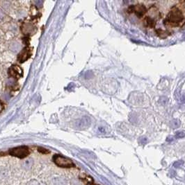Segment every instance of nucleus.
I'll return each instance as SVG.
<instances>
[{
	"label": "nucleus",
	"instance_id": "obj_10",
	"mask_svg": "<svg viewBox=\"0 0 185 185\" xmlns=\"http://www.w3.org/2000/svg\"><path fill=\"white\" fill-rule=\"evenodd\" d=\"M157 33H158V35H159V36L162 37V38H165V37H166L167 35H168V33H169L168 31H162V30H161V29H158V30L157 31Z\"/></svg>",
	"mask_w": 185,
	"mask_h": 185
},
{
	"label": "nucleus",
	"instance_id": "obj_9",
	"mask_svg": "<svg viewBox=\"0 0 185 185\" xmlns=\"http://www.w3.org/2000/svg\"><path fill=\"white\" fill-rule=\"evenodd\" d=\"M145 26L150 28H153L155 26V22L152 17L147 16L145 19Z\"/></svg>",
	"mask_w": 185,
	"mask_h": 185
},
{
	"label": "nucleus",
	"instance_id": "obj_13",
	"mask_svg": "<svg viewBox=\"0 0 185 185\" xmlns=\"http://www.w3.org/2000/svg\"><path fill=\"white\" fill-rule=\"evenodd\" d=\"M25 168L29 169L31 166V165H32V162H30V161H29V160H27V161H26V162H25Z\"/></svg>",
	"mask_w": 185,
	"mask_h": 185
},
{
	"label": "nucleus",
	"instance_id": "obj_7",
	"mask_svg": "<svg viewBox=\"0 0 185 185\" xmlns=\"http://www.w3.org/2000/svg\"><path fill=\"white\" fill-rule=\"evenodd\" d=\"M9 74L11 77L15 78H20L23 75V70L19 66L13 65L9 70Z\"/></svg>",
	"mask_w": 185,
	"mask_h": 185
},
{
	"label": "nucleus",
	"instance_id": "obj_14",
	"mask_svg": "<svg viewBox=\"0 0 185 185\" xmlns=\"http://www.w3.org/2000/svg\"><path fill=\"white\" fill-rule=\"evenodd\" d=\"M29 185H43V184H40V183L36 182V181H33V182H31V183H29Z\"/></svg>",
	"mask_w": 185,
	"mask_h": 185
},
{
	"label": "nucleus",
	"instance_id": "obj_17",
	"mask_svg": "<svg viewBox=\"0 0 185 185\" xmlns=\"http://www.w3.org/2000/svg\"><path fill=\"white\" fill-rule=\"evenodd\" d=\"M185 101V94H183L182 95V97H181V102H184Z\"/></svg>",
	"mask_w": 185,
	"mask_h": 185
},
{
	"label": "nucleus",
	"instance_id": "obj_1",
	"mask_svg": "<svg viewBox=\"0 0 185 185\" xmlns=\"http://www.w3.org/2000/svg\"><path fill=\"white\" fill-rule=\"evenodd\" d=\"M167 22L169 24L173 27L182 26L184 22L183 15L178 8H173L167 16Z\"/></svg>",
	"mask_w": 185,
	"mask_h": 185
},
{
	"label": "nucleus",
	"instance_id": "obj_15",
	"mask_svg": "<svg viewBox=\"0 0 185 185\" xmlns=\"http://www.w3.org/2000/svg\"><path fill=\"white\" fill-rule=\"evenodd\" d=\"M4 108V104L2 103V102L0 101V113L3 111Z\"/></svg>",
	"mask_w": 185,
	"mask_h": 185
},
{
	"label": "nucleus",
	"instance_id": "obj_11",
	"mask_svg": "<svg viewBox=\"0 0 185 185\" xmlns=\"http://www.w3.org/2000/svg\"><path fill=\"white\" fill-rule=\"evenodd\" d=\"M185 137V132L184 131L178 132V133H177L176 135V138L177 139L182 138V137Z\"/></svg>",
	"mask_w": 185,
	"mask_h": 185
},
{
	"label": "nucleus",
	"instance_id": "obj_6",
	"mask_svg": "<svg viewBox=\"0 0 185 185\" xmlns=\"http://www.w3.org/2000/svg\"><path fill=\"white\" fill-rule=\"evenodd\" d=\"M31 54H32V48L30 47H25L22 50V52L20 53L17 57V59L20 62H24L30 58Z\"/></svg>",
	"mask_w": 185,
	"mask_h": 185
},
{
	"label": "nucleus",
	"instance_id": "obj_4",
	"mask_svg": "<svg viewBox=\"0 0 185 185\" xmlns=\"http://www.w3.org/2000/svg\"><path fill=\"white\" fill-rule=\"evenodd\" d=\"M127 12L129 13H134L136 15L139 17H142L145 13L146 12V8L142 4H138V5H132L128 8L127 9Z\"/></svg>",
	"mask_w": 185,
	"mask_h": 185
},
{
	"label": "nucleus",
	"instance_id": "obj_18",
	"mask_svg": "<svg viewBox=\"0 0 185 185\" xmlns=\"http://www.w3.org/2000/svg\"><path fill=\"white\" fill-rule=\"evenodd\" d=\"M0 40H1V38H0Z\"/></svg>",
	"mask_w": 185,
	"mask_h": 185
},
{
	"label": "nucleus",
	"instance_id": "obj_8",
	"mask_svg": "<svg viewBox=\"0 0 185 185\" xmlns=\"http://www.w3.org/2000/svg\"><path fill=\"white\" fill-rule=\"evenodd\" d=\"M35 27L32 24L29 22H24L22 25V31L25 35L33 34L34 33Z\"/></svg>",
	"mask_w": 185,
	"mask_h": 185
},
{
	"label": "nucleus",
	"instance_id": "obj_3",
	"mask_svg": "<svg viewBox=\"0 0 185 185\" xmlns=\"http://www.w3.org/2000/svg\"><path fill=\"white\" fill-rule=\"evenodd\" d=\"M10 154L19 158H25L29 154V148L25 146L14 148L10 150Z\"/></svg>",
	"mask_w": 185,
	"mask_h": 185
},
{
	"label": "nucleus",
	"instance_id": "obj_5",
	"mask_svg": "<svg viewBox=\"0 0 185 185\" xmlns=\"http://www.w3.org/2000/svg\"><path fill=\"white\" fill-rule=\"evenodd\" d=\"M90 125V119L89 117H87V116H85V117L81 118L80 119L77 120V121L75 122V127L77 128L80 129V130H84L85 128H87L88 127H89Z\"/></svg>",
	"mask_w": 185,
	"mask_h": 185
},
{
	"label": "nucleus",
	"instance_id": "obj_2",
	"mask_svg": "<svg viewBox=\"0 0 185 185\" xmlns=\"http://www.w3.org/2000/svg\"><path fill=\"white\" fill-rule=\"evenodd\" d=\"M54 162L57 166L62 168H71L74 166V164L71 159L67 158L59 155H54L53 157Z\"/></svg>",
	"mask_w": 185,
	"mask_h": 185
},
{
	"label": "nucleus",
	"instance_id": "obj_16",
	"mask_svg": "<svg viewBox=\"0 0 185 185\" xmlns=\"http://www.w3.org/2000/svg\"><path fill=\"white\" fill-rule=\"evenodd\" d=\"M173 126H174V128H178L179 126V123H178V122L176 121H173Z\"/></svg>",
	"mask_w": 185,
	"mask_h": 185
},
{
	"label": "nucleus",
	"instance_id": "obj_12",
	"mask_svg": "<svg viewBox=\"0 0 185 185\" xmlns=\"http://www.w3.org/2000/svg\"><path fill=\"white\" fill-rule=\"evenodd\" d=\"M5 19V13L2 10L0 9V23L2 22L4 19Z\"/></svg>",
	"mask_w": 185,
	"mask_h": 185
}]
</instances>
